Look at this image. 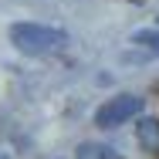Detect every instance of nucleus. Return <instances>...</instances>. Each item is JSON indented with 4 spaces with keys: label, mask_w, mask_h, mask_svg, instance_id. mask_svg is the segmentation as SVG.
Listing matches in <instances>:
<instances>
[{
    "label": "nucleus",
    "mask_w": 159,
    "mask_h": 159,
    "mask_svg": "<svg viewBox=\"0 0 159 159\" xmlns=\"http://www.w3.org/2000/svg\"><path fill=\"white\" fill-rule=\"evenodd\" d=\"M10 44L27 58H44V54L68 44V34L58 31V27H48V24L20 20V24H10Z\"/></svg>",
    "instance_id": "1"
},
{
    "label": "nucleus",
    "mask_w": 159,
    "mask_h": 159,
    "mask_svg": "<svg viewBox=\"0 0 159 159\" xmlns=\"http://www.w3.org/2000/svg\"><path fill=\"white\" fill-rule=\"evenodd\" d=\"M139 112H142V98L125 92V95L108 98V102L95 112V125L98 129H115V125H122V122H129V119H135Z\"/></svg>",
    "instance_id": "2"
},
{
    "label": "nucleus",
    "mask_w": 159,
    "mask_h": 159,
    "mask_svg": "<svg viewBox=\"0 0 159 159\" xmlns=\"http://www.w3.org/2000/svg\"><path fill=\"white\" fill-rule=\"evenodd\" d=\"M135 139H139V146H142L146 152H159V119H152V115L139 119Z\"/></svg>",
    "instance_id": "3"
},
{
    "label": "nucleus",
    "mask_w": 159,
    "mask_h": 159,
    "mask_svg": "<svg viewBox=\"0 0 159 159\" xmlns=\"http://www.w3.org/2000/svg\"><path fill=\"white\" fill-rule=\"evenodd\" d=\"M75 159H122L112 146H102V142H81L75 149Z\"/></svg>",
    "instance_id": "4"
},
{
    "label": "nucleus",
    "mask_w": 159,
    "mask_h": 159,
    "mask_svg": "<svg viewBox=\"0 0 159 159\" xmlns=\"http://www.w3.org/2000/svg\"><path fill=\"white\" fill-rule=\"evenodd\" d=\"M132 44L146 48L149 54H159V31H156V27H142V31H132Z\"/></svg>",
    "instance_id": "5"
},
{
    "label": "nucleus",
    "mask_w": 159,
    "mask_h": 159,
    "mask_svg": "<svg viewBox=\"0 0 159 159\" xmlns=\"http://www.w3.org/2000/svg\"><path fill=\"white\" fill-rule=\"evenodd\" d=\"M0 159H3V156H0Z\"/></svg>",
    "instance_id": "6"
}]
</instances>
